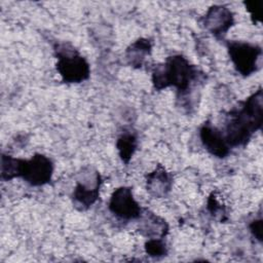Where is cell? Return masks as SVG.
Returning <instances> with one entry per match:
<instances>
[{
  "label": "cell",
  "mask_w": 263,
  "mask_h": 263,
  "mask_svg": "<svg viewBox=\"0 0 263 263\" xmlns=\"http://www.w3.org/2000/svg\"><path fill=\"white\" fill-rule=\"evenodd\" d=\"M199 137L203 147L214 156L223 158L228 155L230 147L227 144L224 135L210 122H204L200 127Z\"/></svg>",
  "instance_id": "9c48e42d"
},
{
  "label": "cell",
  "mask_w": 263,
  "mask_h": 263,
  "mask_svg": "<svg viewBox=\"0 0 263 263\" xmlns=\"http://www.w3.org/2000/svg\"><path fill=\"white\" fill-rule=\"evenodd\" d=\"M228 53L236 71L242 76H249L259 68L262 53L261 47L241 41H230L227 44Z\"/></svg>",
  "instance_id": "277c9868"
},
{
  "label": "cell",
  "mask_w": 263,
  "mask_h": 263,
  "mask_svg": "<svg viewBox=\"0 0 263 263\" xmlns=\"http://www.w3.org/2000/svg\"><path fill=\"white\" fill-rule=\"evenodd\" d=\"M146 253L153 258H160L166 255L167 249L162 238H149L145 243Z\"/></svg>",
  "instance_id": "9a60e30c"
},
{
  "label": "cell",
  "mask_w": 263,
  "mask_h": 263,
  "mask_svg": "<svg viewBox=\"0 0 263 263\" xmlns=\"http://www.w3.org/2000/svg\"><path fill=\"white\" fill-rule=\"evenodd\" d=\"M263 120V96L259 88L249 97L241 107L227 114L224 138L229 147L243 146L261 127Z\"/></svg>",
  "instance_id": "7a4b0ae2"
},
{
  "label": "cell",
  "mask_w": 263,
  "mask_h": 263,
  "mask_svg": "<svg viewBox=\"0 0 263 263\" xmlns=\"http://www.w3.org/2000/svg\"><path fill=\"white\" fill-rule=\"evenodd\" d=\"M54 54L58 59L57 70L64 82L79 83L89 77L90 68L87 61L70 44H57Z\"/></svg>",
  "instance_id": "3957f363"
},
{
  "label": "cell",
  "mask_w": 263,
  "mask_h": 263,
  "mask_svg": "<svg viewBox=\"0 0 263 263\" xmlns=\"http://www.w3.org/2000/svg\"><path fill=\"white\" fill-rule=\"evenodd\" d=\"M208 210L211 213V215L220 222L225 221L227 219L225 206L217 200V197L214 193H212L208 199Z\"/></svg>",
  "instance_id": "2e32d148"
},
{
  "label": "cell",
  "mask_w": 263,
  "mask_h": 263,
  "mask_svg": "<svg viewBox=\"0 0 263 263\" xmlns=\"http://www.w3.org/2000/svg\"><path fill=\"white\" fill-rule=\"evenodd\" d=\"M202 80V73L180 54L168 57L163 64L157 65L152 73V82L156 89L175 86L178 90V100L182 102L192 97V88Z\"/></svg>",
  "instance_id": "6da1fadb"
},
{
  "label": "cell",
  "mask_w": 263,
  "mask_h": 263,
  "mask_svg": "<svg viewBox=\"0 0 263 263\" xmlns=\"http://www.w3.org/2000/svg\"><path fill=\"white\" fill-rule=\"evenodd\" d=\"M52 172V161L43 154H35L29 160L22 159L20 177L32 186H42L50 181Z\"/></svg>",
  "instance_id": "8992f818"
},
{
  "label": "cell",
  "mask_w": 263,
  "mask_h": 263,
  "mask_svg": "<svg viewBox=\"0 0 263 263\" xmlns=\"http://www.w3.org/2000/svg\"><path fill=\"white\" fill-rule=\"evenodd\" d=\"M109 210L116 217L123 220L138 219L142 208L134 198L129 187H119L114 190L109 201Z\"/></svg>",
  "instance_id": "52a82bcc"
},
{
  "label": "cell",
  "mask_w": 263,
  "mask_h": 263,
  "mask_svg": "<svg viewBox=\"0 0 263 263\" xmlns=\"http://www.w3.org/2000/svg\"><path fill=\"white\" fill-rule=\"evenodd\" d=\"M151 42L148 39L140 38L132 43L125 51V59L129 66L141 68L146 60V57L151 52Z\"/></svg>",
  "instance_id": "7c38bea8"
},
{
  "label": "cell",
  "mask_w": 263,
  "mask_h": 263,
  "mask_svg": "<svg viewBox=\"0 0 263 263\" xmlns=\"http://www.w3.org/2000/svg\"><path fill=\"white\" fill-rule=\"evenodd\" d=\"M233 22L234 18L231 10L223 5H214L210 7L203 17L205 29L217 37L226 34L233 25Z\"/></svg>",
  "instance_id": "ba28073f"
},
{
  "label": "cell",
  "mask_w": 263,
  "mask_h": 263,
  "mask_svg": "<svg viewBox=\"0 0 263 263\" xmlns=\"http://www.w3.org/2000/svg\"><path fill=\"white\" fill-rule=\"evenodd\" d=\"M173 178L172 175L160 164L147 175L146 188L147 191L156 198L164 197L172 188Z\"/></svg>",
  "instance_id": "30bf717a"
},
{
  "label": "cell",
  "mask_w": 263,
  "mask_h": 263,
  "mask_svg": "<svg viewBox=\"0 0 263 263\" xmlns=\"http://www.w3.org/2000/svg\"><path fill=\"white\" fill-rule=\"evenodd\" d=\"M101 186L100 174L91 167H85L79 173L76 187L73 191V203L79 210H86L99 198Z\"/></svg>",
  "instance_id": "5b68a950"
},
{
  "label": "cell",
  "mask_w": 263,
  "mask_h": 263,
  "mask_svg": "<svg viewBox=\"0 0 263 263\" xmlns=\"http://www.w3.org/2000/svg\"><path fill=\"white\" fill-rule=\"evenodd\" d=\"M250 229L251 232L253 233V235L259 240H262V220H254L251 225H250Z\"/></svg>",
  "instance_id": "e0dca14e"
},
{
  "label": "cell",
  "mask_w": 263,
  "mask_h": 263,
  "mask_svg": "<svg viewBox=\"0 0 263 263\" xmlns=\"http://www.w3.org/2000/svg\"><path fill=\"white\" fill-rule=\"evenodd\" d=\"M21 165H22V159L14 158L10 155L2 154L1 164H0L1 180L8 181L13 178L20 177Z\"/></svg>",
  "instance_id": "5bb4252c"
},
{
  "label": "cell",
  "mask_w": 263,
  "mask_h": 263,
  "mask_svg": "<svg viewBox=\"0 0 263 263\" xmlns=\"http://www.w3.org/2000/svg\"><path fill=\"white\" fill-rule=\"evenodd\" d=\"M116 147L122 161L127 163L137 149V137L132 133H123L117 139Z\"/></svg>",
  "instance_id": "4fadbf2b"
},
{
  "label": "cell",
  "mask_w": 263,
  "mask_h": 263,
  "mask_svg": "<svg viewBox=\"0 0 263 263\" xmlns=\"http://www.w3.org/2000/svg\"><path fill=\"white\" fill-rule=\"evenodd\" d=\"M139 221V231L148 238H162L166 235L168 227L162 218L149 210L143 209Z\"/></svg>",
  "instance_id": "8fae6325"
}]
</instances>
